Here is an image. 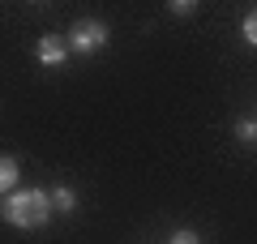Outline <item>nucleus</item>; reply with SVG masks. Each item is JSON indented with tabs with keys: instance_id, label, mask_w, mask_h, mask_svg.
Listing matches in <instances>:
<instances>
[{
	"instance_id": "f257e3e1",
	"label": "nucleus",
	"mask_w": 257,
	"mask_h": 244,
	"mask_svg": "<svg viewBox=\"0 0 257 244\" xmlns=\"http://www.w3.org/2000/svg\"><path fill=\"white\" fill-rule=\"evenodd\" d=\"M47 214H52V193H43V189H13L0 201V218L9 227H22V231L43 227Z\"/></svg>"
},
{
	"instance_id": "f03ea898",
	"label": "nucleus",
	"mask_w": 257,
	"mask_h": 244,
	"mask_svg": "<svg viewBox=\"0 0 257 244\" xmlns=\"http://www.w3.org/2000/svg\"><path fill=\"white\" fill-rule=\"evenodd\" d=\"M64 43L73 47V52H82V56H94L103 43H107V26H103V22H77Z\"/></svg>"
},
{
	"instance_id": "7ed1b4c3",
	"label": "nucleus",
	"mask_w": 257,
	"mask_h": 244,
	"mask_svg": "<svg viewBox=\"0 0 257 244\" xmlns=\"http://www.w3.org/2000/svg\"><path fill=\"white\" fill-rule=\"evenodd\" d=\"M35 56H39V64L56 69V64H64V60H69V43H64L60 35H43V39L35 43Z\"/></svg>"
},
{
	"instance_id": "20e7f679",
	"label": "nucleus",
	"mask_w": 257,
	"mask_h": 244,
	"mask_svg": "<svg viewBox=\"0 0 257 244\" xmlns=\"http://www.w3.org/2000/svg\"><path fill=\"white\" fill-rule=\"evenodd\" d=\"M18 189V163L9 154H0V193H13Z\"/></svg>"
},
{
	"instance_id": "39448f33",
	"label": "nucleus",
	"mask_w": 257,
	"mask_h": 244,
	"mask_svg": "<svg viewBox=\"0 0 257 244\" xmlns=\"http://www.w3.org/2000/svg\"><path fill=\"white\" fill-rule=\"evenodd\" d=\"M52 206H60L64 214H69V210L77 206V197H73V189H56V193H52Z\"/></svg>"
},
{
	"instance_id": "423d86ee",
	"label": "nucleus",
	"mask_w": 257,
	"mask_h": 244,
	"mask_svg": "<svg viewBox=\"0 0 257 244\" xmlns=\"http://www.w3.org/2000/svg\"><path fill=\"white\" fill-rule=\"evenodd\" d=\"M236 137H240V142H257V120H240V125H236Z\"/></svg>"
},
{
	"instance_id": "0eeeda50",
	"label": "nucleus",
	"mask_w": 257,
	"mask_h": 244,
	"mask_svg": "<svg viewBox=\"0 0 257 244\" xmlns=\"http://www.w3.org/2000/svg\"><path fill=\"white\" fill-rule=\"evenodd\" d=\"M240 30H244V43H253V47H257V9L244 18V26H240Z\"/></svg>"
},
{
	"instance_id": "6e6552de",
	"label": "nucleus",
	"mask_w": 257,
	"mask_h": 244,
	"mask_svg": "<svg viewBox=\"0 0 257 244\" xmlns=\"http://www.w3.org/2000/svg\"><path fill=\"white\" fill-rule=\"evenodd\" d=\"M172 244H202V235L189 231V227H180V231H172Z\"/></svg>"
}]
</instances>
